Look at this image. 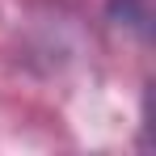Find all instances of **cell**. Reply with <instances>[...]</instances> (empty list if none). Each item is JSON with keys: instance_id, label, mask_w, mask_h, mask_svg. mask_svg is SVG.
<instances>
[{"instance_id": "1", "label": "cell", "mask_w": 156, "mask_h": 156, "mask_svg": "<svg viewBox=\"0 0 156 156\" xmlns=\"http://www.w3.org/2000/svg\"><path fill=\"white\" fill-rule=\"evenodd\" d=\"M114 17H118L122 26L148 34V30H152V0H114Z\"/></svg>"}]
</instances>
